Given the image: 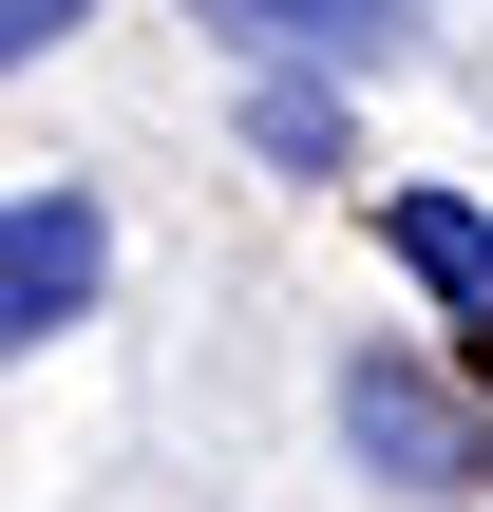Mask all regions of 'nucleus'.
<instances>
[{
    "mask_svg": "<svg viewBox=\"0 0 493 512\" xmlns=\"http://www.w3.org/2000/svg\"><path fill=\"white\" fill-rule=\"evenodd\" d=\"M323 418H342V475H380L399 512H475V494H493V418L456 399L437 342H342Z\"/></svg>",
    "mask_w": 493,
    "mask_h": 512,
    "instance_id": "obj_1",
    "label": "nucleus"
},
{
    "mask_svg": "<svg viewBox=\"0 0 493 512\" xmlns=\"http://www.w3.org/2000/svg\"><path fill=\"white\" fill-rule=\"evenodd\" d=\"M95 285H114V209H95V190H0V361L76 342Z\"/></svg>",
    "mask_w": 493,
    "mask_h": 512,
    "instance_id": "obj_2",
    "label": "nucleus"
},
{
    "mask_svg": "<svg viewBox=\"0 0 493 512\" xmlns=\"http://www.w3.org/2000/svg\"><path fill=\"white\" fill-rule=\"evenodd\" d=\"M380 247H399V285L437 323H493V209L475 190H380Z\"/></svg>",
    "mask_w": 493,
    "mask_h": 512,
    "instance_id": "obj_4",
    "label": "nucleus"
},
{
    "mask_svg": "<svg viewBox=\"0 0 493 512\" xmlns=\"http://www.w3.org/2000/svg\"><path fill=\"white\" fill-rule=\"evenodd\" d=\"M0 57H38V19H19V0H0Z\"/></svg>",
    "mask_w": 493,
    "mask_h": 512,
    "instance_id": "obj_7",
    "label": "nucleus"
},
{
    "mask_svg": "<svg viewBox=\"0 0 493 512\" xmlns=\"http://www.w3.org/2000/svg\"><path fill=\"white\" fill-rule=\"evenodd\" d=\"M190 19H209V38H247V57H285V76H342V95L418 38L399 0H190Z\"/></svg>",
    "mask_w": 493,
    "mask_h": 512,
    "instance_id": "obj_3",
    "label": "nucleus"
},
{
    "mask_svg": "<svg viewBox=\"0 0 493 512\" xmlns=\"http://www.w3.org/2000/svg\"><path fill=\"white\" fill-rule=\"evenodd\" d=\"M19 19H38V38H76V19H95V0H19Z\"/></svg>",
    "mask_w": 493,
    "mask_h": 512,
    "instance_id": "obj_6",
    "label": "nucleus"
},
{
    "mask_svg": "<svg viewBox=\"0 0 493 512\" xmlns=\"http://www.w3.org/2000/svg\"><path fill=\"white\" fill-rule=\"evenodd\" d=\"M247 152H266L285 190H342V171H361V95H342V76H285V57H266V76H247Z\"/></svg>",
    "mask_w": 493,
    "mask_h": 512,
    "instance_id": "obj_5",
    "label": "nucleus"
}]
</instances>
